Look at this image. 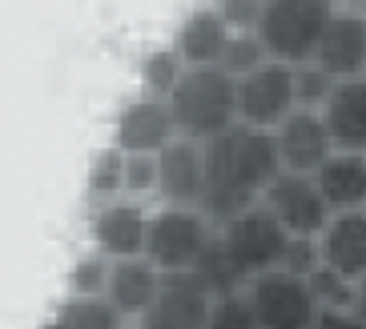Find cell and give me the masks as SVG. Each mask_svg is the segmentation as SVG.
<instances>
[{
  "instance_id": "cell-28",
  "label": "cell",
  "mask_w": 366,
  "mask_h": 329,
  "mask_svg": "<svg viewBox=\"0 0 366 329\" xmlns=\"http://www.w3.org/2000/svg\"><path fill=\"white\" fill-rule=\"evenodd\" d=\"M105 277H109V261L101 253L81 257L69 269V298H101L105 293Z\"/></svg>"
},
{
  "instance_id": "cell-13",
  "label": "cell",
  "mask_w": 366,
  "mask_h": 329,
  "mask_svg": "<svg viewBox=\"0 0 366 329\" xmlns=\"http://www.w3.org/2000/svg\"><path fill=\"white\" fill-rule=\"evenodd\" d=\"M202 141H185L173 137L162 153H157V189L165 205H177V209H197L202 205Z\"/></svg>"
},
{
  "instance_id": "cell-20",
  "label": "cell",
  "mask_w": 366,
  "mask_h": 329,
  "mask_svg": "<svg viewBox=\"0 0 366 329\" xmlns=\"http://www.w3.org/2000/svg\"><path fill=\"white\" fill-rule=\"evenodd\" d=\"M189 273L202 281V289L209 293V298H222V293H237V289H246V277L229 265L226 249H222V241H217V229L209 233V241H205V249L197 253V261H194Z\"/></svg>"
},
{
  "instance_id": "cell-8",
  "label": "cell",
  "mask_w": 366,
  "mask_h": 329,
  "mask_svg": "<svg viewBox=\"0 0 366 329\" xmlns=\"http://www.w3.org/2000/svg\"><path fill=\"white\" fill-rule=\"evenodd\" d=\"M262 205H266L269 217H274L290 237H318L322 225L330 221V209H326L322 193L314 189L310 173H286L282 169L278 177L266 185Z\"/></svg>"
},
{
  "instance_id": "cell-16",
  "label": "cell",
  "mask_w": 366,
  "mask_h": 329,
  "mask_svg": "<svg viewBox=\"0 0 366 329\" xmlns=\"http://www.w3.org/2000/svg\"><path fill=\"white\" fill-rule=\"evenodd\" d=\"M145 225L149 213L137 201H101L93 213V241L105 261H125V257H141L145 245Z\"/></svg>"
},
{
  "instance_id": "cell-9",
  "label": "cell",
  "mask_w": 366,
  "mask_h": 329,
  "mask_svg": "<svg viewBox=\"0 0 366 329\" xmlns=\"http://www.w3.org/2000/svg\"><path fill=\"white\" fill-rule=\"evenodd\" d=\"M209 293L194 273H162V285L137 318V329H205Z\"/></svg>"
},
{
  "instance_id": "cell-25",
  "label": "cell",
  "mask_w": 366,
  "mask_h": 329,
  "mask_svg": "<svg viewBox=\"0 0 366 329\" xmlns=\"http://www.w3.org/2000/svg\"><path fill=\"white\" fill-rule=\"evenodd\" d=\"M262 61H269V56H266V49L258 44L254 32H229L226 49H222V56H217V69L237 81V76H246L249 69H258Z\"/></svg>"
},
{
  "instance_id": "cell-7",
  "label": "cell",
  "mask_w": 366,
  "mask_h": 329,
  "mask_svg": "<svg viewBox=\"0 0 366 329\" xmlns=\"http://www.w3.org/2000/svg\"><path fill=\"white\" fill-rule=\"evenodd\" d=\"M237 125L274 128L294 113V64L262 61L246 76H237Z\"/></svg>"
},
{
  "instance_id": "cell-10",
  "label": "cell",
  "mask_w": 366,
  "mask_h": 329,
  "mask_svg": "<svg viewBox=\"0 0 366 329\" xmlns=\"http://www.w3.org/2000/svg\"><path fill=\"white\" fill-rule=\"evenodd\" d=\"M314 64L326 69L334 81H358L366 73V21H362V12L334 9L322 41L314 49Z\"/></svg>"
},
{
  "instance_id": "cell-30",
  "label": "cell",
  "mask_w": 366,
  "mask_h": 329,
  "mask_svg": "<svg viewBox=\"0 0 366 329\" xmlns=\"http://www.w3.org/2000/svg\"><path fill=\"white\" fill-rule=\"evenodd\" d=\"M262 4L266 0H222L217 16L226 21L229 32H254L258 29V16H262Z\"/></svg>"
},
{
  "instance_id": "cell-27",
  "label": "cell",
  "mask_w": 366,
  "mask_h": 329,
  "mask_svg": "<svg viewBox=\"0 0 366 329\" xmlns=\"http://www.w3.org/2000/svg\"><path fill=\"white\" fill-rule=\"evenodd\" d=\"M330 88H334V76L326 69H318L314 61L294 64V108H318Z\"/></svg>"
},
{
  "instance_id": "cell-4",
  "label": "cell",
  "mask_w": 366,
  "mask_h": 329,
  "mask_svg": "<svg viewBox=\"0 0 366 329\" xmlns=\"http://www.w3.org/2000/svg\"><path fill=\"white\" fill-rule=\"evenodd\" d=\"M214 229H217V241H222V249L229 257V265L246 277V281L258 273L278 269L282 253H286V241H290V233L269 217V209L262 201L242 209L229 221L214 225Z\"/></svg>"
},
{
  "instance_id": "cell-17",
  "label": "cell",
  "mask_w": 366,
  "mask_h": 329,
  "mask_svg": "<svg viewBox=\"0 0 366 329\" xmlns=\"http://www.w3.org/2000/svg\"><path fill=\"white\" fill-rule=\"evenodd\" d=\"M162 285V273L145 261V257H125V261H109V277H105V293L101 298L113 305L121 321H137L145 313V305L153 301Z\"/></svg>"
},
{
  "instance_id": "cell-12",
  "label": "cell",
  "mask_w": 366,
  "mask_h": 329,
  "mask_svg": "<svg viewBox=\"0 0 366 329\" xmlns=\"http://www.w3.org/2000/svg\"><path fill=\"white\" fill-rule=\"evenodd\" d=\"M274 149H278V165L286 173H314L334 153V145L314 108H294L274 128Z\"/></svg>"
},
{
  "instance_id": "cell-26",
  "label": "cell",
  "mask_w": 366,
  "mask_h": 329,
  "mask_svg": "<svg viewBox=\"0 0 366 329\" xmlns=\"http://www.w3.org/2000/svg\"><path fill=\"white\" fill-rule=\"evenodd\" d=\"M205 329H258V318H254L246 293L237 289V293H222V298L209 301Z\"/></svg>"
},
{
  "instance_id": "cell-19",
  "label": "cell",
  "mask_w": 366,
  "mask_h": 329,
  "mask_svg": "<svg viewBox=\"0 0 366 329\" xmlns=\"http://www.w3.org/2000/svg\"><path fill=\"white\" fill-rule=\"evenodd\" d=\"M229 41V29L226 21L217 16V9H197L185 16L182 32H177V44L173 53L182 56L185 69H197V64H217L222 49Z\"/></svg>"
},
{
  "instance_id": "cell-15",
  "label": "cell",
  "mask_w": 366,
  "mask_h": 329,
  "mask_svg": "<svg viewBox=\"0 0 366 329\" xmlns=\"http://www.w3.org/2000/svg\"><path fill=\"white\" fill-rule=\"evenodd\" d=\"M314 241H318V257H322L326 269H334L338 277H350V281H362L366 277V217H362V209L330 213V221L322 225V233L314 237Z\"/></svg>"
},
{
  "instance_id": "cell-29",
  "label": "cell",
  "mask_w": 366,
  "mask_h": 329,
  "mask_svg": "<svg viewBox=\"0 0 366 329\" xmlns=\"http://www.w3.org/2000/svg\"><path fill=\"white\" fill-rule=\"evenodd\" d=\"M318 265H322V257H318V241H314V237H290V241H286V253H282L278 269H286V273H294V277H306Z\"/></svg>"
},
{
  "instance_id": "cell-1",
  "label": "cell",
  "mask_w": 366,
  "mask_h": 329,
  "mask_svg": "<svg viewBox=\"0 0 366 329\" xmlns=\"http://www.w3.org/2000/svg\"><path fill=\"white\" fill-rule=\"evenodd\" d=\"M202 205L209 225H222L242 209L262 201L266 185L282 173L274 133L249 125H229L226 133L202 141Z\"/></svg>"
},
{
  "instance_id": "cell-23",
  "label": "cell",
  "mask_w": 366,
  "mask_h": 329,
  "mask_svg": "<svg viewBox=\"0 0 366 329\" xmlns=\"http://www.w3.org/2000/svg\"><path fill=\"white\" fill-rule=\"evenodd\" d=\"M89 193L97 201H117V193H125V153L121 149H101L89 165Z\"/></svg>"
},
{
  "instance_id": "cell-5",
  "label": "cell",
  "mask_w": 366,
  "mask_h": 329,
  "mask_svg": "<svg viewBox=\"0 0 366 329\" xmlns=\"http://www.w3.org/2000/svg\"><path fill=\"white\" fill-rule=\"evenodd\" d=\"M209 233H214V225L205 221L202 209L165 205L162 213H149L141 257H145L157 273H189L197 253H202L205 241H209Z\"/></svg>"
},
{
  "instance_id": "cell-21",
  "label": "cell",
  "mask_w": 366,
  "mask_h": 329,
  "mask_svg": "<svg viewBox=\"0 0 366 329\" xmlns=\"http://www.w3.org/2000/svg\"><path fill=\"white\" fill-rule=\"evenodd\" d=\"M306 285H310L318 309H326V313H362V281L338 277L334 269L318 265L314 273H306Z\"/></svg>"
},
{
  "instance_id": "cell-33",
  "label": "cell",
  "mask_w": 366,
  "mask_h": 329,
  "mask_svg": "<svg viewBox=\"0 0 366 329\" xmlns=\"http://www.w3.org/2000/svg\"><path fill=\"white\" fill-rule=\"evenodd\" d=\"M334 9H342V12H362V9H366V0H334Z\"/></svg>"
},
{
  "instance_id": "cell-3",
  "label": "cell",
  "mask_w": 366,
  "mask_h": 329,
  "mask_svg": "<svg viewBox=\"0 0 366 329\" xmlns=\"http://www.w3.org/2000/svg\"><path fill=\"white\" fill-rule=\"evenodd\" d=\"M334 16V0H266L258 16V44L269 61L306 64Z\"/></svg>"
},
{
  "instance_id": "cell-14",
  "label": "cell",
  "mask_w": 366,
  "mask_h": 329,
  "mask_svg": "<svg viewBox=\"0 0 366 329\" xmlns=\"http://www.w3.org/2000/svg\"><path fill=\"white\" fill-rule=\"evenodd\" d=\"M173 137H177V128H173L169 105H165L162 96H137V101H129V105L121 108L113 149H121V153H149V157H157Z\"/></svg>"
},
{
  "instance_id": "cell-2",
  "label": "cell",
  "mask_w": 366,
  "mask_h": 329,
  "mask_svg": "<svg viewBox=\"0 0 366 329\" xmlns=\"http://www.w3.org/2000/svg\"><path fill=\"white\" fill-rule=\"evenodd\" d=\"M177 137L209 141L237 125V85L217 64H197L177 76V85L165 96Z\"/></svg>"
},
{
  "instance_id": "cell-11",
  "label": "cell",
  "mask_w": 366,
  "mask_h": 329,
  "mask_svg": "<svg viewBox=\"0 0 366 329\" xmlns=\"http://www.w3.org/2000/svg\"><path fill=\"white\" fill-rule=\"evenodd\" d=\"M322 128L338 153H366V85L358 81H334L326 101L314 108Z\"/></svg>"
},
{
  "instance_id": "cell-6",
  "label": "cell",
  "mask_w": 366,
  "mask_h": 329,
  "mask_svg": "<svg viewBox=\"0 0 366 329\" xmlns=\"http://www.w3.org/2000/svg\"><path fill=\"white\" fill-rule=\"evenodd\" d=\"M246 301L258 318V329H310L322 313L314 301L306 277H294L286 269H269L246 281Z\"/></svg>"
},
{
  "instance_id": "cell-31",
  "label": "cell",
  "mask_w": 366,
  "mask_h": 329,
  "mask_svg": "<svg viewBox=\"0 0 366 329\" xmlns=\"http://www.w3.org/2000/svg\"><path fill=\"white\" fill-rule=\"evenodd\" d=\"M125 189L129 193L157 189V157H149V153H125Z\"/></svg>"
},
{
  "instance_id": "cell-22",
  "label": "cell",
  "mask_w": 366,
  "mask_h": 329,
  "mask_svg": "<svg viewBox=\"0 0 366 329\" xmlns=\"http://www.w3.org/2000/svg\"><path fill=\"white\" fill-rule=\"evenodd\" d=\"M44 329H125L105 298H69Z\"/></svg>"
},
{
  "instance_id": "cell-24",
  "label": "cell",
  "mask_w": 366,
  "mask_h": 329,
  "mask_svg": "<svg viewBox=\"0 0 366 329\" xmlns=\"http://www.w3.org/2000/svg\"><path fill=\"white\" fill-rule=\"evenodd\" d=\"M182 73H185L182 56L173 53V49H157V53H149L145 64H141V88H145V96H162L165 101Z\"/></svg>"
},
{
  "instance_id": "cell-32",
  "label": "cell",
  "mask_w": 366,
  "mask_h": 329,
  "mask_svg": "<svg viewBox=\"0 0 366 329\" xmlns=\"http://www.w3.org/2000/svg\"><path fill=\"white\" fill-rule=\"evenodd\" d=\"M310 329H366V321H362V313H326L322 309Z\"/></svg>"
},
{
  "instance_id": "cell-18",
  "label": "cell",
  "mask_w": 366,
  "mask_h": 329,
  "mask_svg": "<svg viewBox=\"0 0 366 329\" xmlns=\"http://www.w3.org/2000/svg\"><path fill=\"white\" fill-rule=\"evenodd\" d=\"M310 177L330 213H350V209H362L366 205V153L334 149Z\"/></svg>"
}]
</instances>
